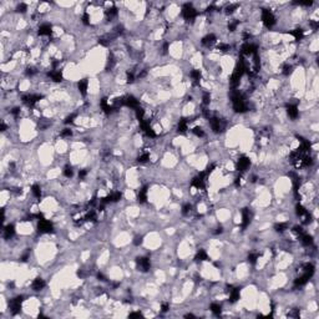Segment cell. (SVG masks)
Returning <instances> with one entry per match:
<instances>
[{
    "mask_svg": "<svg viewBox=\"0 0 319 319\" xmlns=\"http://www.w3.org/2000/svg\"><path fill=\"white\" fill-rule=\"evenodd\" d=\"M26 10H27V6H26V4L21 3V4H19V5H18V11H19V13H25Z\"/></svg>",
    "mask_w": 319,
    "mask_h": 319,
    "instance_id": "cell-25",
    "label": "cell"
},
{
    "mask_svg": "<svg viewBox=\"0 0 319 319\" xmlns=\"http://www.w3.org/2000/svg\"><path fill=\"white\" fill-rule=\"evenodd\" d=\"M77 86H79V91H80V93L81 95H86V92H87V86H89V82H87V80H80L79 81V84H77Z\"/></svg>",
    "mask_w": 319,
    "mask_h": 319,
    "instance_id": "cell-11",
    "label": "cell"
},
{
    "mask_svg": "<svg viewBox=\"0 0 319 319\" xmlns=\"http://www.w3.org/2000/svg\"><path fill=\"white\" fill-rule=\"evenodd\" d=\"M206 259H208L207 253H206L203 249H200V251L197 252V254H196V261L202 262V261H206Z\"/></svg>",
    "mask_w": 319,
    "mask_h": 319,
    "instance_id": "cell-16",
    "label": "cell"
},
{
    "mask_svg": "<svg viewBox=\"0 0 319 319\" xmlns=\"http://www.w3.org/2000/svg\"><path fill=\"white\" fill-rule=\"evenodd\" d=\"M188 130V123L186 120H180L178 122V132L180 134H184Z\"/></svg>",
    "mask_w": 319,
    "mask_h": 319,
    "instance_id": "cell-15",
    "label": "cell"
},
{
    "mask_svg": "<svg viewBox=\"0 0 319 319\" xmlns=\"http://www.w3.org/2000/svg\"><path fill=\"white\" fill-rule=\"evenodd\" d=\"M221 310H222V308H221V305H219V304L213 303V304L211 305V312H212V313H214L216 315H219V314H221Z\"/></svg>",
    "mask_w": 319,
    "mask_h": 319,
    "instance_id": "cell-19",
    "label": "cell"
},
{
    "mask_svg": "<svg viewBox=\"0 0 319 319\" xmlns=\"http://www.w3.org/2000/svg\"><path fill=\"white\" fill-rule=\"evenodd\" d=\"M146 200H147V189H146V187H145V188L140 189V192H139V201H140L141 203H143V202H146Z\"/></svg>",
    "mask_w": 319,
    "mask_h": 319,
    "instance_id": "cell-17",
    "label": "cell"
},
{
    "mask_svg": "<svg viewBox=\"0 0 319 319\" xmlns=\"http://www.w3.org/2000/svg\"><path fill=\"white\" fill-rule=\"evenodd\" d=\"M72 175H74V171H72V168H71V167H66L65 170H64V176H65V177L71 178V177H72Z\"/></svg>",
    "mask_w": 319,
    "mask_h": 319,
    "instance_id": "cell-22",
    "label": "cell"
},
{
    "mask_svg": "<svg viewBox=\"0 0 319 319\" xmlns=\"http://www.w3.org/2000/svg\"><path fill=\"white\" fill-rule=\"evenodd\" d=\"M139 100L136 99V97H134V96H126L125 99H123V105H126L127 107H131V109H137L139 107Z\"/></svg>",
    "mask_w": 319,
    "mask_h": 319,
    "instance_id": "cell-5",
    "label": "cell"
},
{
    "mask_svg": "<svg viewBox=\"0 0 319 319\" xmlns=\"http://www.w3.org/2000/svg\"><path fill=\"white\" fill-rule=\"evenodd\" d=\"M251 222V212L248 208H244L242 211V228H246Z\"/></svg>",
    "mask_w": 319,
    "mask_h": 319,
    "instance_id": "cell-8",
    "label": "cell"
},
{
    "mask_svg": "<svg viewBox=\"0 0 319 319\" xmlns=\"http://www.w3.org/2000/svg\"><path fill=\"white\" fill-rule=\"evenodd\" d=\"M31 192H33V195H34L36 198H40V197H41V188H40L39 184H34L33 187H31Z\"/></svg>",
    "mask_w": 319,
    "mask_h": 319,
    "instance_id": "cell-18",
    "label": "cell"
},
{
    "mask_svg": "<svg viewBox=\"0 0 319 319\" xmlns=\"http://www.w3.org/2000/svg\"><path fill=\"white\" fill-rule=\"evenodd\" d=\"M276 231L277 232H284L287 228H288V225L287 223H278V225H276Z\"/></svg>",
    "mask_w": 319,
    "mask_h": 319,
    "instance_id": "cell-20",
    "label": "cell"
},
{
    "mask_svg": "<svg viewBox=\"0 0 319 319\" xmlns=\"http://www.w3.org/2000/svg\"><path fill=\"white\" fill-rule=\"evenodd\" d=\"M52 27H51V25L50 24H43L40 27H39V35H41V36H49L50 34H51V30Z\"/></svg>",
    "mask_w": 319,
    "mask_h": 319,
    "instance_id": "cell-10",
    "label": "cell"
},
{
    "mask_svg": "<svg viewBox=\"0 0 319 319\" xmlns=\"http://www.w3.org/2000/svg\"><path fill=\"white\" fill-rule=\"evenodd\" d=\"M148 158H150V155H148L147 152H145V153H142V155L139 157V162H140V164H145V162L148 161Z\"/></svg>",
    "mask_w": 319,
    "mask_h": 319,
    "instance_id": "cell-21",
    "label": "cell"
},
{
    "mask_svg": "<svg viewBox=\"0 0 319 319\" xmlns=\"http://www.w3.org/2000/svg\"><path fill=\"white\" fill-rule=\"evenodd\" d=\"M45 287V282L41 279V278H36L34 282H33V289L34 291H40Z\"/></svg>",
    "mask_w": 319,
    "mask_h": 319,
    "instance_id": "cell-12",
    "label": "cell"
},
{
    "mask_svg": "<svg viewBox=\"0 0 319 319\" xmlns=\"http://www.w3.org/2000/svg\"><path fill=\"white\" fill-rule=\"evenodd\" d=\"M87 175V171H85V170H80V172H79V177L82 180L85 176Z\"/></svg>",
    "mask_w": 319,
    "mask_h": 319,
    "instance_id": "cell-27",
    "label": "cell"
},
{
    "mask_svg": "<svg viewBox=\"0 0 319 319\" xmlns=\"http://www.w3.org/2000/svg\"><path fill=\"white\" fill-rule=\"evenodd\" d=\"M193 134H195L197 137H203V135H205V132H203V130L201 129V127H195V129H193Z\"/></svg>",
    "mask_w": 319,
    "mask_h": 319,
    "instance_id": "cell-23",
    "label": "cell"
},
{
    "mask_svg": "<svg viewBox=\"0 0 319 319\" xmlns=\"http://www.w3.org/2000/svg\"><path fill=\"white\" fill-rule=\"evenodd\" d=\"M287 112H288V116H289L291 118H297V117H298V114H299L298 106L294 105V104H289L288 106H287Z\"/></svg>",
    "mask_w": 319,
    "mask_h": 319,
    "instance_id": "cell-9",
    "label": "cell"
},
{
    "mask_svg": "<svg viewBox=\"0 0 319 319\" xmlns=\"http://www.w3.org/2000/svg\"><path fill=\"white\" fill-rule=\"evenodd\" d=\"M191 209H192V206H191L189 203H187V205H184V206L182 207V213H183V214H188V213L191 212Z\"/></svg>",
    "mask_w": 319,
    "mask_h": 319,
    "instance_id": "cell-24",
    "label": "cell"
},
{
    "mask_svg": "<svg viewBox=\"0 0 319 319\" xmlns=\"http://www.w3.org/2000/svg\"><path fill=\"white\" fill-rule=\"evenodd\" d=\"M14 233H15V230H14V226H13V225H9V226L5 227V230H4V237H5L6 239H10V238L14 236Z\"/></svg>",
    "mask_w": 319,
    "mask_h": 319,
    "instance_id": "cell-13",
    "label": "cell"
},
{
    "mask_svg": "<svg viewBox=\"0 0 319 319\" xmlns=\"http://www.w3.org/2000/svg\"><path fill=\"white\" fill-rule=\"evenodd\" d=\"M214 41H216V36H214L213 34H209V35H207V36H205V38L202 39V44L206 45V46L212 45Z\"/></svg>",
    "mask_w": 319,
    "mask_h": 319,
    "instance_id": "cell-14",
    "label": "cell"
},
{
    "mask_svg": "<svg viewBox=\"0 0 319 319\" xmlns=\"http://www.w3.org/2000/svg\"><path fill=\"white\" fill-rule=\"evenodd\" d=\"M262 21L267 27H272L276 24V18H274V15L271 10L263 9L262 10Z\"/></svg>",
    "mask_w": 319,
    "mask_h": 319,
    "instance_id": "cell-2",
    "label": "cell"
},
{
    "mask_svg": "<svg viewBox=\"0 0 319 319\" xmlns=\"http://www.w3.org/2000/svg\"><path fill=\"white\" fill-rule=\"evenodd\" d=\"M168 309H170V305H168L167 303H164L162 307H161V310H162V312H167Z\"/></svg>",
    "mask_w": 319,
    "mask_h": 319,
    "instance_id": "cell-28",
    "label": "cell"
},
{
    "mask_svg": "<svg viewBox=\"0 0 319 319\" xmlns=\"http://www.w3.org/2000/svg\"><path fill=\"white\" fill-rule=\"evenodd\" d=\"M137 266L142 272H147L150 269V259L145 258V257H141V258L137 259Z\"/></svg>",
    "mask_w": 319,
    "mask_h": 319,
    "instance_id": "cell-7",
    "label": "cell"
},
{
    "mask_svg": "<svg viewBox=\"0 0 319 319\" xmlns=\"http://www.w3.org/2000/svg\"><path fill=\"white\" fill-rule=\"evenodd\" d=\"M39 232L40 233H50L52 231V223L48 219H44L41 218L40 222H39Z\"/></svg>",
    "mask_w": 319,
    "mask_h": 319,
    "instance_id": "cell-3",
    "label": "cell"
},
{
    "mask_svg": "<svg viewBox=\"0 0 319 319\" xmlns=\"http://www.w3.org/2000/svg\"><path fill=\"white\" fill-rule=\"evenodd\" d=\"M182 16L186 19V20H193L196 16H197V11L196 9L191 5V4H186L183 8H182V11H181Z\"/></svg>",
    "mask_w": 319,
    "mask_h": 319,
    "instance_id": "cell-1",
    "label": "cell"
},
{
    "mask_svg": "<svg viewBox=\"0 0 319 319\" xmlns=\"http://www.w3.org/2000/svg\"><path fill=\"white\" fill-rule=\"evenodd\" d=\"M249 166H251V161H249V158L246 157V156L241 157V158L238 160V162H237V170H238L239 172H244L246 170L249 168Z\"/></svg>",
    "mask_w": 319,
    "mask_h": 319,
    "instance_id": "cell-4",
    "label": "cell"
},
{
    "mask_svg": "<svg viewBox=\"0 0 319 319\" xmlns=\"http://www.w3.org/2000/svg\"><path fill=\"white\" fill-rule=\"evenodd\" d=\"M71 134H72V132H71L70 129H65V130L61 132V136H62V137H69V136H71Z\"/></svg>",
    "mask_w": 319,
    "mask_h": 319,
    "instance_id": "cell-26",
    "label": "cell"
},
{
    "mask_svg": "<svg viewBox=\"0 0 319 319\" xmlns=\"http://www.w3.org/2000/svg\"><path fill=\"white\" fill-rule=\"evenodd\" d=\"M209 125H211V129L214 131V132H219L222 129H223V125H222V121L217 117H211L209 118Z\"/></svg>",
    "mask_w": 319,
    "mask_h": 319,
    "instance_id": "cell-6",
    "label": "cell"
}]
</instances>
